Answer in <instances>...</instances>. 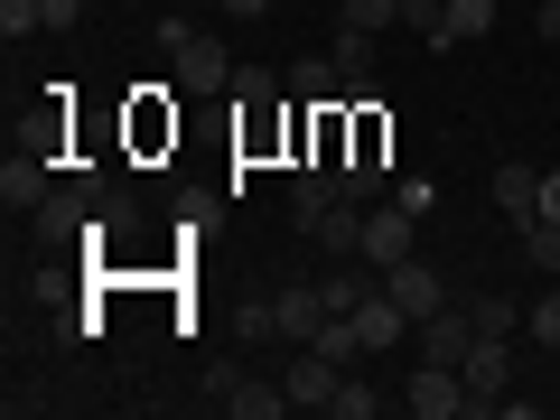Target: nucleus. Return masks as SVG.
<instances>
[{"instance_id":"obj_1","label":"nucleus","mask_w":560,"mask_h":420,"mask_svg":"<svg viewBox=\"0 0 560 420\" xmlns=\"http://www.w3.org/2000/svg\"><path fill=\"white\" fill-rule=\"evenodd\" d=\"M168 75H178V94H234V47L206 38V28H187V38L168 47Z\"/></svg>"},{"instance_id":"obj_2","label":"nucleus","mask_w":560,"mask_h":420,"mask_svg":"<svg viewBox=\"0 0 560 420\" xmlns=\"http://www.w3.org/2000/svg\"><path fill=\"white\" fill-rule=\"evenodd\" d=\"M401 411H420V420H458V411H467V374H458V364H411V383H401Z\"/></svg>"},{"instance_id":"obj_3","label":"nucleus","mask_w":560,"mask_h":420,"mask_svg":"<svg viewBox=\"0 0 560 420\" xmlns=\"http://www.w3.org/2000/svg\"><path fill=\"white\" fill-rule=\"evenodd\" d=\"M458 374H467V411H495L504 383H514V337H477Z\"/></svg>"},{"instance_id":"obj_4","label":"nucleus","mask_w":560,"mask_h":420,"mask_svg":"<svg viewBox=\"0 0 560 420\" xmlns=\"http://www.w3.org/2000/svg\"><path fill=\"white\" fill-rule=\"evenodd\" d=\"M411 337H420V364H467V346H477V318H467V308H430Z\"/></svg>"},{"instance_id":"obj_5","label":"nucleus","mask_w":560,"mask_h":420,"mask_svg":"<svg viewBox=\"0 0 560 420\" xmlns=\"http://www.w3.org/2000/svg\"><path fill=\"white\" fill-rule=\"evenodd\" d=\"M290 411H327V401H337V383H346V364L337 355H318V346H300V364H290Z\"/></svg>"},{"instance_id":"obj_6","label":"nucleus","mask_w":560,"mask_h":420,"mask_svg":"<svg viewBox=\"0 0 560 420\" xmlns=\"http://www.w3.org/2000/svg\"><path fill=\"white\" fill-rule=\"evenodd\" d=\"M383 290H393V300L411 308V327L430 318V308H448V290H440V271H430V261H420V253H401L393 271H383Z\"/></svg>"},{"instance_id":"obj_7","label":"nucleus","mask_w":560,"mask_h":420,"mask_svg":"<svg viewBox=\"0 0 560 420\" xmlns=\"http://www.w3.org/2000/svg\"><path fill=\"white\" fill-rule=\"evenodd\" d=\"M411 206H364V261H374V271H393L401 253H411Z\"/></svg>"},{"instance_id":"obj_8","label":"nucleus","mask_w":560,"mask_h":420,"mask_svg":"<svg viewBox=\"0 0 560 420\" xmlns=\"http://www.w3.org/2000/svg\"><path fill=\"white\" fill-rule=\"evenodd\" d=\"M271 308H280V337H290V346H318V327L337 318V308L318 300V280H290V290H280Z\"/></svg>"},{"instance_id":"obj_9","label":"nucleus","mask_w":560,"mask_h":420,"mask_svg":"<svg viewBox=\"0 0 560 420\" xmlns=\"http://www.w3.org/2000/svg\"><path fill=\"white\" fill-rule=\"evenodd\" d=\"M47 197H57V187H47V160L10 150V168H0V206H10V215H38Z\"/></svg>"},{"instance_id":"obj_10","label":"nucleus","mask_w":560,"mask_h":420,"mask_svg":"<svg viewBox=\"0 0 560 420\" xmlns=\"http://www.w3.org/2000/svg\"><path fill=\"white\" fill-rule=\"evenodd\" d=\"M337 197H346V187H337V160H308L300 178H290V215H300V234H308V224H318Z\"/></svg>"},{"instance_id":"obj_11","label":"nucleus","mask_w":560,"mask_h":420,"mask_svg":"<svg viewBox=\"0 0 560 420\" xmlns=\"http://www.w3.org/2000/svg\"><path fill=\"white\" fill-rule=\"evenodd\" d=\"M308 234H318V261H346V253H364V206H355V197H337L318 224H308Z\"/></svg>"},{"instance_id":"obj_12","label":"nucleus","mask_w":560,"mask_h":420,"mask_svg":"<svg viewBox=\"0 0 560 420\" xmlns=\"http://www.w3.org/2000/svg\"><path fill=\"white\" fill-rule=\"evenodd\" d=\"M401 327H411V308H401V300H393V290H374V300H364V308H355V337H364V346H374V355H383V346H393V337H401Z\"/></svg>"},{"instance_id":"obj_13","label":"nucleus","mask_w":560,"mask_h":420,"mask_svg":"<svg viewBox=\"0 0 560 420\" xmlns=\"http://www.w3.org/2000/svg\"><path fill=\"white\" fill-rule=\"evenodd\" d=\"M327 66H337L346 84H374V28H337V38H327Z\"/></svg>"},{"instance_id":"obj_14","label":"nucleus","mask_w":560,"mask_h":420,"mask_svg":"<svg viewBox=\"0 0 560 420\" xmlns=\"http://www.w3.org/2000/svg\"><path fill=\"white\" fill-rule=\"evenodd\" d=\"M224 411H234V420H280V411H290V383H253V374H243L234 393H224Z\"/></svg>"},{"instance_id":"obj_15","label":"nucleus","mask_w":560,"mask_h":420,"mask_svg":"<svg viewBox=\"0 0 560 420\" xmlns=\"http://www.w3.org/2000/svg\"><path fill=\"white\" fill-rule=\"evenodd\" d=\"M495 206H504V215L523 224V215H533V206H541V168H523V160H504V168H495Z\"/></svg>"},{"instance_id":"obj_16","label":"nucleus","mask_w":560,"mask_h":420,"mask_svg":"<svg viewBox=\"0 0 560 420\" xmlns=\"http://www.w3.org/2000/svg\"><path fill=\"white\" fill-rule=\"evenodd\" d=\"M486 28H495V0H448V20H440L430 47H467V38H486Z\"/></svg>"},{"instance_id":"obj_17","label":"nucleus","mask_w":560,"mask_h":420,"mask_svg":"<svg viewBox=\"0 0 560 420\" xmlns=\"http://www.w3.org/2000/svg\"><path fill=\"white\" fill-rule=\"evenodd\" d=\"M374 290H383V271H374V280H364V271H318V300L337 308V318H355V308L374 300Z\"/></svg>"},{"instance_id":"obj_18","label":"nucleus","mask_w":560,"mask_h":420,"mask_svg":"<svg viewBox=\"0 0 560 420\" xmlns=\"http://www.w3.org/2000/svg\"><path fill=\"white\" fill-rule=\"evenodd\" d=\"M523 261H533L541 280H560V224L541 215V206H533V215H523Z\"/></svg>"},{"instance_id":"obj_19","label":"nucleus","mask_w":560,"mask_h":420,"mask_svg":"<svg viewBox=\"0 0 560 420\" xmlns=\"http://www.w3.org/2000/svg\"><path fill=\"white\" fill-rule=\"evenodd\" d=\"M337 66H327V57H300V66H290V94H300V103H337Z\"/></svg>"},{"instance_id":"obj_20","label":"nucleus","mask_w":560,"mask_h":420,"mask_svg":"<svg viewBox=\"0 0 560 420\" xmlns=\"http://www.w3.org/2000/svg\"><path fill=\"white\" fill-rule=\"evenodd\" d=\"M467 318H477V337H523V308L495 300V290H486V300H467Z\"/></svg>"},{"instance_id":"obj_21","label":"nucleus","mask_w":560,"mask_h":420,"mask_svg":"<svg viewBox=\"0 0 560 420\" xmlns=\"http://www.w3.org/2000/svg\"><path fill=\"white\" fill-rule=\"evenodd\" d=\"M523 337H533L541 355L560 346V290H551V280H541V308H523Z\"/></svg>"},{"instance_id":"obj_22","label":"nucleus","mask_w":560,"mask_h":420,"mask_svg":"<svg viewBox=\"0 0 560 420\" xmlns=\"http://www.w3.org/2000/svg\"><path fill=\"white\" fill-rule=\"evenodd\" d=\"M337 20H346V28H374V38H383V28L401 20V0H337Z\"/></svg>"},{"instance_id":"obj_23","label":"nucleus","mask_w":560,"mask_h":420,"mask_svg":"<svg viewBox=\"0 0 560 420\" xmlns=\"http://www.w3.org/2000/svg\"><path fill=\"white\" fill-rule=\"evenodd\" d=\"M327 411H337V420H374V411H383V393H374V383H355V374H346Z\"/></svg>"},{"instance_id":"obj_24","label":"nucleus","mask_w":560,"mask_h":420,"mask_svg":"<svg viewBox=\"0 0 560 420\" xmlns=\"http://www.w3.org/2000/svg\"><path fill=\"white\" fill-rule=\"evenodd\" d=\"M28 28H47V0H0V38L20 47Z\"/></svg>"},{"instance_id":"obj_25","label":"nucleus","mask_w":560,"mask_h":420,"mask_svg":"<svg viewBox=\"0 0 560 420\" xmlns=\"http://www.w3.org/2000/svg\"><path fill=\"white\" fill-rule=\"evenodd\" d=\"M234 94H243V103H280V94H290V75H271V66H243Z\"/></svg>"},{"instance_id":"obj_26","label":"nucleus","mask_w":560,"mask_h":420,"mask_svg":"<svg viewBox=\"0 0 560 420\" xmlns=\"http://www.w3.org/2000/svg\"><path fill=\"white\" fill-rule=\"evenodd\" d=\"M440 20H448V0H401V28H420V38H440Z\"/></svg>"},{"instance_id":"obj_27","label":"nucleus","mask_w":560,"mask_h":420,"mask_svg":"<svg viewBox=\"0 0 560 420\" xmlns=\"http://www.w3.org/2000/svg\"><path fill=\"white\" fill-rule=\"evenodd\" d=\"M533 28H541L551 47H560V0H533Z\"/></svg>"},{"instance_id":"obj_28","label":"nucleus","mask_w":560,"mask_h":420,"mask_svg":"<svg viewBox=\"0 0 560 420\" xmlns=\"http://www.w3.org/2000/svg\"><path fill=\"white\" fill-rule=\"evenodd\" d=\"M84 20V0H47V28H75Z\"/></svg>"},{"instance_id":"obj_29","label":"nucleus","mask_w":560,"mask_h":420,"mask_svg":"<svg viewBox=\"0 0 560 420\" xmlns=\"http://www.w3.org/2000/svg\"><path fill=\"white\" fill-rule=\"evenodd\" d=\"M541 215L560 224V168H541Z\"/></svg>"},{"instance_id":"obj_30","label":"nucleus","mask_w":560,"mask_h":420,"mask_svg":"<svg viewBox=\"0 0 560 420\" xmlns=\"http://www.w3.org/2000/svg\"><path fill=\"white\" fill-rule=\"evenodd\" d=\"M261 10H271V0H224V20H261Z\"/></svg>"},{"instance_id":"obj_31","label":"nucleus","mask_w":560,"mask_h":420,"mask_svg":"<svg viewBox=\"0 0 560 420\" xmlns=\"http://www.w3.org/2000/svg\"><path fill=\"white\" fill-rule=\"evenodd\" d=\"M551 374H560V346H551Z\"/></svg>"}]
</instances>
